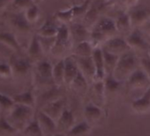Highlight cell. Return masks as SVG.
<instances>
[{
  "instance_id": "8",
  "label": "cell",
  "mask_w": 150,
  "mask_h": 136,
  "mask_svg": "<svg viewBox=\"0 0 150 136\" xmlns=\"http://www.w3.org/2000/svg\"><path fill=\"white\" fill-rule=\"evenodd\" d=\"M127 88L132 91H144V93L150 87V80L146 74L140 69H138L126 81Z\"/></svg>"
},
{
  "instance_id": "44",
  "label": "cell",
  "mask_w": 150,
  "mask_h": 136,
  "mask_svg": "<svg viewBox=\"0 0 150 136\" xmlns=\"http://www.w3.org/2000/svg\"><path fill=\"white\" fill-rule=\"evenodd\" d=\"M13 54L15 53L13 50L0 42V61H9Z\"/></svg>"
},
{
  "instance_id": "4",
  "label": "cell",
  "mask_w": 150,
  "mask_h": 136,
  "mask_svg": "<svg viewBox=\"0 0 150 136\" xmlns=\"http://www.w3.org/2000/svg\"><path fill=\"white\" fill-rule=\"evenodd\" d=\"M72 49L70 40L69 27L65 25H59L58 32L56 36V42L50 51V54L57 58L64 59L68 57L67 52Z\"/></svg>"
},
{
  "instance_id": "35",
  "label": "cell",
  "mask_w": 150,
  "mask_h": 136,
  "mask_svg": "<svg viewBox=\"0 0 150 136\" xmlns=\"http://www.w3.org/2000/svg\"><path fill=\"white\" fill-rule=\"evenodd\" d=\"M34 5L33 0H13L11 4V12L15 13H25Z\"/></svg>"
},
{
  "instance_id": "40",
  "label": "cell",
  "mask_w": 150,
  "mask_h": 136,
  "mask_svg": "<svg viewBox=\"0 0 150 136\" xmlns=\"http://www.w3.org/2000/svg\"><path fill=\"white\" fill-rule=\"evenodd\" d=\"M24 14H25V17H26L27 21L31 25L36 23L38 21V20H39V17H40V10L38 8V6L34 5L27 12H25Z\"/></svg>"
},
{
  "instance_id": "17",
  "label": "cell",
  "mask_w": 150,
  "mask_h": 136,
  "mask_svg": "<svg viewBox=\"0 0 150 136\" xmlns=\"http://www.w3.org/2000/svg\"><path fill=\"white\" fill-rule=\"evenodd\" d=\"M64 85L70 87L73 80L79 74V68L72 55L64 58Z\"/></svg>"
},
{
  "instance_id": "48",
  "label": "cell",
  "mask_w": 150,
  "mask_h": 136,
  "mask_svg": "<svg viewBox=\"0 0 150 136\" xmlns=\"http://www.w3.org/2000/svg\"><path fill=\"white\" fill-rule=\"evenodd\" d=\"M67 1L71 5V6H75V0H67Z\"/></svg>"
},
{
  "instance_id": "39",
  "label": "cell",
  "mask_w": 150,
  "mask_h": 136,
  "mask_svg": "<svg viewBox=\"0 0 150 136\" xmlns=\"http://www.w3.org/2000/svg\"><path fill=\"white\" fill-rule=\"evenodd\" d=\"M112 2L120 13H127L139 4V0H113Z\"/></svg>"
},
{
  "instance_id": "27",
  "label": "cell",
  "mask_w": 150,
  "mask_h": 136,
  "mask_svg": "<svg viewBox=\"0 0 150 136\" xmlns=\"http://www.w3.org/2000/svg\"><path fill=\"white\" fill-rule=\"evenodd\" d=\"M52 78L55 83V86L58 89L61 86L64 85V59L58 60L53 65Z\"/></svg>"
},
{
  "instance_id": "53",
  "label": "cell",
  "mask_w": 150,
  "mask_h": 136,
  "mask_svg": "<svg viewBox=\"0 0 150 136\" xmlns=\"http://www.w3.org/2000/svg\"><path fill=\"white\" fill-rule=\"evenodd\" d=\"M1 26H2V24H1V21H0V28H1ZM0 32H1V31H0Z\"/></svg>"
},
{
  "instance_id": "37",
  "label": "cell",
  "mask_w": 150,
  "mask_h": 136,
  "mask_svg": "<svg viewBox=\"0 0 150 136\" xmlns=\"http://www.w3.org/2000/svg\"><path fill=\"white\" fill-rule=\"evenodd\" d=\"M14 105L15 103L13 97H10L9 96L0 92V111H1V114H7Z\"/></svg>"
},
{
  "instance_id": "45",
  "label": "cell",
  "mask_w": 150,
  "mask_h": 136,
  "mask_svg": "<svg viewBox=\"0 0 150 136\" xmlns=\"http://www.w3.org/2000/svg\"><path fill=\"white\" fill-rule=\"evenodd\" d=\"M139 30L142 34L146 35L148 37H150V21L148 22H146L142 28H140Z\"/></svg>"
},
{
  "instance_id": "6",
  "label": "cell",
  "mask_w": 150,
  "mask_h": 136,
  "mask_svg": "<svg viewBox=\"0 0 150 136\" xmlns=\"http://www.w3.org/2000/svg\"><path fill=\"white\" fill-rule=\"evenodd\" d=\"M132 29H139L150 21V7L139 4L127 12Z\"/></svg>"
},
{
  "instance_id": "38",
  "label": "cell",
  "mask_w": 150,
  "mask_h": 136,
  "mask_svg": "<svg viewBox=\"0 0 150 136\" xmlns=\"http://www.w3.org/2000/svg\"><path fill=\"white\" fill-rule=\"evenodd\" d=\"M22 133L25 136H43L42 129L39 125L36 117L30 122V124L23 130Z\"/></svg>"
},
{
  "instance_id": "12",
  "label": "cell",
  "mask_w": 150,
  "mask_h": 136,
  "mask_svg": "<svg viewBox=\"0 0 150 136\" xmlns=\"http://www.w3.org/2000/svg\"><path fill=\"white\" fill-rule=\"evenodd\" d=\"M92 30H96L100 34H102L104 38L108 41L113 37L118 36V33L116 28L115 21L110 17H103L96 25V27ZM91 30V31H92ZM120 36V35H119Z\"/></svg>"
},
{
  "instance_id": "25",
  "label": "cell",
  "mask_w": 150,
  "mask_h": 136,
  "mask_svg": "<svg viewBox=\"0 0 150 136\" xmlns=\"http://www.w3.org/2000/svg\"><path fill=\"white\" fill-rule=\"evenodd\" d=\"M59 26H57L56 23L51 21L50 19H48L41 28H39L36 31V35L41 37H47V38H52L56 37L58 32Z\"/></svg>"
},
{
  "instance_id": "42",
  "label": "cell",
  "mask_w": 150,
  "mask_h": 136,
  "mask_svg": "<svg viewBox=\"0 0 150 136\" xmlns=\"http://www.w3.org/2000/svg\"><path fill=\"white\" fill-rule=\"evenodd\" d=\"M0 78L2 79L13 78L12 68L8 61H0Z\"/></svg>"
},
{
  "instance_id": "30",
  "label": "cell",
  "mask_w": 150,
  "mask_h": 136,
  "mask_svg": "<svg viewBox=\"0 0 150 136\" xmlns=\"http://www.w3.org/2000/svg\"><path fill=\"white\" fill-rule=\"evenodd\" d=\"M103 50V49H102ZM103 62H104V69L106 76H111L116 68V65L118 62L119 57L112 55L103 50Z\"/></svg>"
},
{
  "instance_id": "19",
  "label": "cell",
  "mask_w": 150,
  "mask_h": 136,
  "mask_svg": "<svg viewBox=\"0 0 150 136\" xmlns=\"http://www.w3.org/2000/svg\"><path fill=\"white\" fill-rule=\"evenodd\" d=\"M103 117V109L97 105L89 103L84 108V118L85 120L91 127L98 124Z\"/></svg>"
},
{
  "instance_id": "52",
  "label": "cell",
  "mask_w": 150,
  "mask_h": 136,
  "mask_svg": "<svg viewBox=\"0 0 150 136\" xmlns=\"http://www.w3.org/2000/svg\"><path fill=\"white\" fill-rule=\"evenodd\" d=\"M147 55H148V56H149V57H150V50H149V51H148V54H147Z\"/></svg>"
},
{
  "instance_id": "3",
  "label": "cell",
  "mask_w": 150,
  "mask_h": 136,
  "mask_svg": "<svg viewBox=\"0 0 150 136\" xmlns=\"http://www.w3.org/2000/svg\"><path fill=\"white\" fill-rule=\"evenodd\" d=\"M5 117L13 128L21 132L35 118L34 108L16 103L13 108L5 115Z\"/></svg>"
},
{
  "instance_id": "49",
  "label": "cell",
  "mask_w": 150,
  "mask_h": 136,
  "mask_svg": "<svg viewBox=\"0 0 150 136\" xmlns=\"http://www.w3.org/2000/svg\"><path fill=\"white\" fill-rule=\"evenodd\" d=\"M146 92H147V93H148V94L150 95V87H149V89H147V90H146Z\"/></svg>"
},
{
  "instance_id": "14",
  "label": "cell",
  "mask_w": 150,
  "mask_h": 136,
  "mask_svg": "<svg viewBox=\"0 0 150 136\" xmlns=\"http://www.w3.org/2000/svg\"><path fill=\"white\" fill-rule=\"evenodd\" d=\"M64 109H65V106H64V100L61 98H57L53 101L46 103L42 106L41 110L57 123V121L59 119V118L63 114Z\"/></svg>"
},
{
  "instance_id": "15",
  "label": "cell",
  "mask_w": 150,
  "mask_h": 136,
  "mask_svg": "<svg viewBox=\"0 0 150 136\" xmlns=\"http://www.w3.org/2000/svg\"><path fill=\"white\" fill-rule=\"evenodd\" d=\"M89 96L92 103L102 108L106 103L103 81H94L89 88Z\"/></svg>"
},
{
  "instance_id": "18",
  "label": "cell",
  "mask_w": 150,
  "mask_h": 136,
  "mask_svg": "<svg viewBox=\"0 0 150 136\" xmlns=\"http://www.w3.org/2000/svg\"><path fill=\"white\" fill-rule=\"evenodd\" d=\"M39 125L42 129L43 136H55L57 134V123L40 110L36 116Z\"/></svg>"
},
{
  "instance_id": "11",
  "label": "cell",
  "mask_w": 150,
  "mask_h": 136,
  "mask_svg": "<svg viewBox=\"0 0 150 136\" xmlns=\"http://www.w3.org/2000/svg\"><path fill=\"white\" fill-rule=\"evenodd\" d=\"M69 27L70 40L72 45V49L81 42L89 40L90 31L82 23H71Z\"/></svg>"
},
{
  "instance_id": "7",
  "label": "cell",
  "mask_w": 150,
  "mask_h": 136,
  "mask_svg": "<svg viewBox=\"0 0 150 136\" xmlns=\"http://www.w3.org/2000/svg\"><path fill=\"white\" fill-rule=\"evenodd\" d=\"M125 41L129 45L131 50L135 54L141 53L147 55L148 51L150 50V46L144 39L143 34L140 32L139 29H133L125 37Z\"/></svg>"
},
{
  "instance_id": "31",
  "label": "cell",
  "mask_w": 150,
  "mask_h": 136,
  "mask_svg": "<svg viewBox=\"0 0 150 136\" xmlns=\"http://www.w3.org/2000/svg\"><path fill=\"white\" fill-rule=\"evenodd\" d=\"M89 87H90L89 83L85 79V77L80 73V71H79V74L76 76V78L73 80V81L71 82V84L70 86V88L73 91H75L77 94H80V95L85 94L88 91Z\"/></svg>"
},
{
  "instance_id": "2",
  "label": "cell",
  "mask_w": 150,
  "mask_h": 136,
  "mask_svg": "<svg viewBox=\"0 0 150 136\" xmlns=\"http://www.w3.org/2000/svg\"><path fill=\"white\" fill-rule=\"evenodd\" d=\"M138 68H139V58L131 50L119 57L112 76L121 83L126 82Z\"/></svg>"
},
{
  "instance_id": "43",
  "label": "cell",
  "mask_w": 150,
  "mask_h": 136,
  "mask_svg": "<svg viewBox=\"0 0 150 136\" xmlns=\"http://www.w3.org/2000/svg\"><path fill=\"white\" fill-rule=\"evenodd\" d=\"M139 68L150 80V57L148 55L143 56L139 58Z\"/></svg>"
},
{
  "instance_id": "29",
  "label": "cell",
  "mask_w": 150,
  "mask_h": 136,
  "mask_svg": "<svg viewBox=\"0 0 150 136\" xmlns=\"http://www.w3.org/2000/svg\"><path fill=\"white\" fill-rule=\"evenodd\" d=\"M94 48L88 41L79 43L72 49V54L78 57H90L93 56Z\"/></svg>"
},
{
  "instance_id": "16",
  "label": "cell",
  "mask_w": 150,
  "mask_h": 136,
  "mask_svg": "<svg viewBox=\"0 0 150 136\" xmlns=\"http://www.w3.org/2000/svg\"><path fill=\"white\" fill-rule=\"evenodd\" d=\"M75 119L72 112L65 108L63 114L57 121V134L65 136L66 133L74 126Z\"/></svg>"
},
{
  "instance_id": "5",
  "label": "cell",
  "mask_w": 150,
  "mask_h": 136,
  "mask_svg": "<svg viewBox=\"0 0 150 136\" xmlns=\"http://www.w3.org/2000/svg\"><path fill=\"white\" fill-rule=\"evenodd\" d=\"M11 68L13 78L16 81H23L31 74L33 64L27 57H21V54H13L8 61Z\"/></svg>"
},
{
  "instance_id": "13",
  "label": "cell",
  "mask_w": 150,
  "mask_h": 136,
  "mask_svg": "<svg viewBox=\"0 0 150 136\" xmlns=\"http://www.w3.org/2000/svg\"><path fill=\"white\" fill-rule=\"evenodd\" d=\"M27 57L28 59L35 65L37 63L41 62L42 60H43V56L45 55L38 40V37L36 35V34L34 35V36L32 37V39L30 40L29 43L28 44L27 47Z\"/></svg>"
},
{
  "instance_id": "26",
  "label": "cell",
  "mask_w": 150,
  "mask_h": 136,
  "mask_svg": "<svg viewBox=\"0 0 150 136\" xmlns=\"http://www.w3.org/2000/svg\"><path fill=\"white\" fill-rule=\"evenodd\" d=\"M16 104L24 105L31 108H35V96L32 90H27L20 94H16L12 96Z\"/></svg>"
},
{
  "instance_id": "50",
  "label": "cell",
  "mask_w": 150,
  "mask_h": 136,
  "mask_svg": "<svg viewBox=\"0 0 150 136\" xmlns=\"http://www.w3.org/2000/svg\"><path fill=\"white\" fill-rule=\"evenodd\" d=\"M104 1H106V2H111V1H113V0H104Z\"/></svg>"
},
{
  "instance_id": "21",
  "label": "cell",
  "mask_w": 150,
  "mask_h": 136,
  "mask_svg": "<svg viewBox=\"0 0 150 136\" xmlns=\"http://www.w3.org/2000/svg\"><path fill=\"white\" fill-rule=\"evenodd\" d=\"M92 57H93L95 67H96L95 81H103L106 77V74H105V69H104L103 50L102 49H95Z\"/></svg>"
},
{
  "instance_id": "9",
  "label": "cell",
  "mask_w": 150,
  "mask_h": 136,
  "mask_svg": "<svg viewBox=\"0 0 150 136\" xmlns=\"http://www.w3.org/2000/svg\"><path fill=\"white\" fill-rule=\"evenodd\" d=\"M102 49L112 55H115L117 57H121L126 53H128L129 51H131V49L129 47V45L127 44L125 38H124L123 36H116L113 37L110 40H108L103 46L102 47Z\"/></svg>"
},
{
  "instance_id": "23",
  "label": "cell",
  "mask_w": 150,
  "mask_h": 136,
  "mask_svg": "<svg viewBox=\"0 0 150 136\" xmlns=\"http://www.w3.org/2000/svg\"><path fill=\"white\" fill-rule=\"evenodd\" d=\"M52 72H53V65L51 64V63L46 59H43L41 62L35 64V70L33 74L40 78L53 81Z\"/></svg>"
},
{
  "instance_id": "51",
  "label": "cell",
  "mask_w": 150,
  "mask_h": 136,
  "mask_svg": "<svg viewBox=\"0 0 150 136\" xmlns=\"http://www.w3.org/2000/svg\"><path fill=\"white\" fill-rule=\"evenodd\" d=\"M55 136H64V135H59V134H56Z\"/></svg>"
},
{
  "instance_id": "47",
  "label": "cell",
  "mask_w": 150,
  "mask_h": 136,
  "mask_svg": "<svg viewBox=\"0 0 150 136\" xmlns=\"http://www.w3.org/2000/svg\"><path fill=\"white\" fill-rule=\"evenodd\" d=\"M33 1H34V3H35V5H37V6H38V4L42 3V2L43 1V0H33Z\"/></svg>"
},
{
  "instance_id": "54",
  "label": "cell",
  "mask_w": 150,
  "mask_h": 136,
  "mask_svg": "<svg viewBox=\"0 0 150 136\" xmlns=\"http://www.w3.org/2000/svg\"><path fill=\"white\" fill-rule=\"evenodd\" d=\"M0 114H1V111H0Z\"/></svg>"
},
{
  "instance_id": "28",
  "label": "cell",
  "mask_w": 150,
  "mask_h": 136,
  "mask_svg": "<svg viewBox=\"0 0 150 136\" xmlns=\"http://www.w3.org/2000/svg\"><path fill=\"white\" fill-rule=\"evenodd\" d=\"M91 0H85L81 5L72 6V14H73V22L82 23L84 17L86 16L90 6Z\"/></svg>"
},
{
  "instance_id": "22",
  "label": "cell",
  "mask_w": 150,
  "mask_h": 136,
  "mask_svg": "<svg viewBox=\"0 0 150 136\" xmlns=\"http://www.w3.org/2000/svg\"><path fill=\"white\" fill-rule=\"evenodd\" d=\"M114 21H115L117 33L120 36L123 35V37L125 38L133 30L132 28L130 18H129V15L127 13H120L114 19Z\"/></svg>"
},
{
  "instance_id": "24",
  "label": "cell",
  "mask_w": 150,
  "mask_h": 136,
  "mask_svg": "<svg viewBox=\"0 0 150 136\" xmlns=\"http://www.w3.org/2000/svg\"><path fill=\"white\" fill-rule=\"evenodd\" d=\"M132 109L138 114H145L150 110V95L147 92L142 94V96L132 103Z\"/></svg>"
},
{
  "instance_id": "32",
  "label": "cell",
  "mask_w": 150,
  "mask_h": 136,
  "mask_svg": "<svg viewBox=\"0 0 150 136\" xmlns=\"http://www.w3.org/2000/svg\"><path fill=\"white\" fill-rule=\"evenodd\" d=\"M104 90H105V98L106 100L110 97L113 96L118 90L119 87L121 86V82L117 81L116 79L113 78V76H106L104 81Z\"/></svg>"
},
{
  "instance_id": "46",
  "label": "cell",
  "mask_w": 150,
  "mask_h": 136,
  "mask_svg": "<svg viewBox=\"0 0 150 136\" xmlns=\"http://www.w3.org/2000/svg\"><path fill=\"white\" fill-rule=\"evenodd\" d=\"M11 0H0V13H3L9 6Z\"/></svg>"
},
{
  "instance_id": "1",
  "label": "cell",
  "mask_w": 150,
  "mask_h": 136,
  "mask_svg": "<svg viewBox=\"0 0 150 136\" xmlns=\"http://www.w3.org/2000/svg\"><path fill=\"white\" fill-rule=\"evenodd\" d=\"M4 21L11 28L13 34L18 38H29L32 39L33 35V25H31L26 19L24 13L7 12L4 13Z\"/></svg>"
},
{
  "instance_id": "33",
  "label": "cell",
  "mask_w": 150,
  "mask_h": 136,
  "mask_svg": "<svg viewBox=\"0 0 150 136\" xmlns=\"http://www.w3.org/2000/svg\"><path fill=\"white\" fill-rule=\"evenodd\" d=\"M91 128L92 127L86 121H82L81 123L75 124L65 136H88Z\"/></svg>"
},
{
  "instance_id": "41",
  "label": "cell",
  "mask_w": 150,
  "mask_h": 136,
  "mask_svg": "<svg viewBox=\"0 0 150 136\" xmlns=\"http://www.w3.org/2000/svg\"><path fill=\"white\" fill-rule=\"evenodd\" d=\"M38 40L40 42V45L44 52V54H50V51L56 42V37H52V38H47V37H41L38 36Z\"/></svg>"
},
{
  "instance_id": "20",
  "label": "cell",
  "mask_w": 150,
  "mask_h": 136,
  "mask_svg": "<svg viewBox=\"0 0 150 136\" xmlns=\"http://www.w3.org/2000/svg\"><path fill=\"white\" fill-rule=\"evenodd\" d=\"M0 42L6 45L11 50H13L15 54H21L22 52V46L20 41L12 32H0Z\"/></svg>"
},
{
  "instance_id": "10",
  "label": "cell",
  "mask_w": 150,
  "mask_h": 136,
  "mask_svg": "<svg viewBox=\"0 0 150 136\" xmlns=\"http://www.w3.org/2000/svg\"><path fill=\"white\" fill-rule=\"evenodd\" d=\"M73 57L75 58V61H76L80 73L85 77L89 85H91L95 81L96 77V67L93 57H78L75 56Z\"/></svg>"
},
{
  "instance_id": "34",
  "label": "cell",
  "mask_w": 150,
  "mask_h": 136,
  "mask_svg": "<svg viewBox=\"0 0 150 136\" xmlns=\"http://www.w3.org/2000/svg\"><path fill=\"white\" fill-rule=\"evenodd\" d=\"M55 20L60 23V25L70 26L73 23V14H72V6L68 8L67 10L58 11L54 15Z\"/></svg>"
},
{
  "instance_id": "36",
  "label": "cell",
  "mask_w": 150,
  "mask_h": 136,
  "mask_svg": "<svg viewBox=\"0 0 150 136\" xmlns=\"http://www.w3.org/2000/svg\"><path fill=\"white\" fill-rule=\"evenodd\" d=\"M17 132H19L10 125L5 115L0 114V136H14Z\"/></svg>"
}]
</instances>
